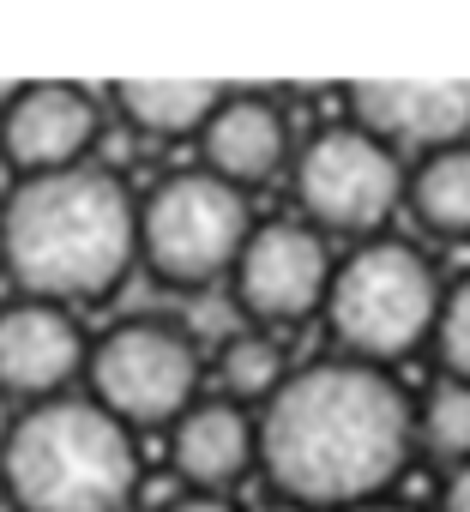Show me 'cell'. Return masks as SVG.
I'll list each match as a JSON object with an SVG mask.
<instances>
[{
	"instance_id": "17",
	"label": "cell",
	"mask_w": 470,
	"mask_h": 512,
	"mask_svg": "<svg viewBox=\"0 0 470 512\" xmlns=\"http://www.w3.org/2000/svg\"><path fill=\"white\" fill-rule=\"evenodd\" d=\"M416 440H422L434 458L470 464V386H464V380H440V386L416 404Z\"/></svg>"
},
{
	"instance_id": "16",
	"label": "cell",
	"mask_w": 470,
	"mask_h": 512,
	"mask_svg": "<svg viewBox=\"0 0 470 512\" xmlns=\"http://www.w3.org/2000/svg\"><path fill=\"white\" fill-rule=\"evenodd\" d=\"M217 374H223L229 404H254V398L272 404L278 386H284V350H278L272 332H229V338H223Z\"/></svg>"
},
{
	"instance_id": "13",
	"label": "cell",
	"mask_w": 470,
	"mask_h": 512,
	"mask_svg": "<svg viewBox=\"0 0 470 512\" xmlns=\"http://www.w3.org/2000/svg\"><path fill=\"white\" fill-rule=\"evenodd\" d=\"M169 452H175V470H181L199 494H217V488H229L235 476L260 458V428L235 410L229 398L187 404V416H181L175 434H169Z\"/></svg>"
},
{
	"instance_id": "2",
	"label": "cell",
	"mask_w": 470,
	"mask_h": 512,
	"mask_svg": "<svg viewBox=\"0 0 470 512\" xmlns=\"http://www.w3.org/2000/svg\"><path fill=\"white\" fill-rule=\"evenodd\" d=\"M139 260V205L109 169L31 175L0 205V266L25 302H103Z\"/></svg>"
},
{
	"instance_id": "4",
	"label": "cell",
	"mask_w": 470,
	"mask_h": 512,
	"mask_svg": "<svg viewBox=\"0 0 470 512\" xmlns=\"http://www.w3.org/2000/svg\"><path fill=\"white\" fill-rule=\"evenodd\" d=\"M440 320V284L434 266L410 241H368L332 272L326 290V326L350 362H398L422 338H434Z\"/></svg>"
},
{
	"instance_id": "10",
	"label": "cell",
	"mask_w": 470,
	"mask_h": 512,
	"mask_svg": "<svg viewBox=\"0 0 470 512\" xmlns=\"http://www.w3.org/2000/svg\"><path fill=\"white\" fill-rule=\"evenodd\" d=\"M350 109L356 127L374 133L380 145H416L422 157L446 145H470V79H440V85L374 79L350 91Z\"/></svg>"
},
{
	"instance_id": "9",
	"label": "cell",
	"mask_w": 470,
	"mask_h": 512,
	"mask_svg": "<svg viewBox=\"0 0 470 512\" xmlns=\"http://www.w3.org/2000/svg\"><path fill=\"white\" fill-rule=\"evenodd\" d=\"M97 97L79 91V85H19L7 115H0V151H7L25 181L31 175H61V169H79L85 151L97 145Z\"/></svg>"
},
{
	"instance_id": "14",
	"label": "cell",
	"mask_w": 470,
	"mask_h": 512,
	"mask_svg": "<svg viewBox=\"0 0 470 512\" xmlns=\"http://www.w3.org/2000/svg\"><path fill=\"white\" fill-rule=\"evenodd\" d=\"M223 97H229L223 85H187V79H139V85H121V91H115L127 127H139V133H151V139L205 133V121L217 115Z\"/></svg>"
},
{
	"instance_id": "8",
	"label": "cell",
	"mask_w": 470,
	"mask_h": 512,
	"mask_svg": "<svg viewBox=\"0 0 470 512\" xmlns=\"http://www.w3.org/2000/svg\"><path fill=\"white\" fill-rule=\"evenodd\" d=\"M332 290V260H326V235L314 223L278 217L260 223L235 260V302L266 326H290L326 308Z\"/></svg>"
},
{
	"instance_id": "6",
	"label": "cell",
	"mask_w": 470,
	"mask_h": 512,
	"mask_svg": "<svg viewBox=\"0 0 470 512\" xmlns=\"http://www.w3.org/2000/svg\"><path fill=\"white\" fill-rule=\"evenodd\" d=\"M91 392L97 404L115 416V422H139V428H157V422H181L187 416V398L199 386V350L187 332L163 326V320H127L115 326L91 356Z\"/></svg>"
},
{
	"instance_id": "18",
	"label": "cell",
	"mask_w": 470,
	"mask_h": 512,
	"mask_svg": "<svg viewBox=\"0 0 470 512\" xmlns=\"http://www.w3.org/2000/svg\"><path fill=\"white\" fill-rule=\"evenodd\" d=\"M434 350H440V368H446V380H464V386H470V278H458V284L440 296Z\"/></svg>"
},
{
	"instance_id": "22",
	"label": "cell",
	"mask_w": 470,
	"mask_h": 512,
	"mask_svg": "<svg viewBox=\"0 0 470 512\" xmlns=\"http://www.w3.org/2000/svg\"><path fill=\"white\" fill-rule=\"evenodd\" d=\"M13 91H19V85H7V79H0V115H7V103H13Z\"/></svg>"
},
{
	"instance_id": "3",
	"label": "cell",
	"mask_w": 470,
	"mask_h": 512,
	"mask_svg": "<svg viewBox=\"0 0 470 512\" xmlns=\"http://www.w3.org/2000/svg\"><path fill=\"white\" fill-rule=\"evenodd\" d=\"M0 482L19 512H121L139 488L133 428L97 398L31 404L0 446Z\"/></svg>"
},
{
	"instance_id": "23",
	"label": "cell",
	"mask_w": 470,
	"mask_h": 512,
	"mask_svg": "<svg viewBox=\"0 0 470 512\" xmlns=\"http://www.w3.org/2000/svg\"><path fill=\"white\" fill-rule=\"evenodd\" d=\"M356 512H404V506H356Z\"/></svg>"
},
{
	"instance_id": "1",
	"label": "cell",
	"mask_w": 470,
	"mask_h": 512,
	"mask_svg": "<svg viewBox=\"0 0 470 512\" xmlns=\"http://www.w3.org/2000/svg\"><path fill=\"white\" fill-rule=\"evenodd\" d=\"M416 410L368 362H314L284 374L260 416V464L272 488L314 512L374 506L410 464Z\"/></svg>"
},
{
	"instance_id": "5",
	"label": "cell",
	"mask_w": 470,
	"mask_h": 512,
	"mask_svg": "<svg viewBox=\"0 0 470 512\" xmlns=\"http://www.w3.org/2000/svg\"><path fill=\"white\" fill-rule=\"evenodd\" d=\"M248 235V193L217 181L211 169H181L157 181L151 199L139 205V260L169 290H205L223 272H235Z\"/></svg>"
},
{
	"instance_id": "7",
	"label": "cell",
	"mask_w": 470,
	"mask_h": 512,
	"mask_svg": "<svg viewBox=\"0 0 470 512\" xmlns=\"http://www.w3.org/2000/svg\"><path fill=\"white\" fill-rule=\"evenodd\" d=\"M296 199L314 217V229H338V235H368L392 217V205L404 199V169L398 151L380 145L374 133L350 127H326L302 145L296 157Z\"/></svg>"
},
{
	"instance_id": "11",
	"label": "cell",
	"mask_w": 470,
	"mask_h": 512,
	"mask_svg": "<svg viewBox=\"0 0 470 512\" xmlns=\"http://www.w3.org/2000/svg\"><path fill=\"white\" fill-rule=\"evenodd\" d=\"M85 368V332L55 302H13L0 308V398L49 404Z\"/></svg>"
},
{
	"instance_id": "12",
	"label": "cell",
	"mask_w": 470,
	"mask_h": 512,
	"mask_svg": "<svg viewBox=\"0 0 470 512\" xmlns=\"http://www.w3.org/2000/svg\"><path fill=\"white\" fill-rule=\"evenodd\" d=\"M199 145H205V169L217 181H229V187L248 193V187H260V181L278 175V163L290 151V133H284V115H278L272 97H260V91H229L217 103V115L205 121Z\"/></svg>"
},
{
	"instance_id": "21",
	"label": "cell",
	"mask_w": 470,
	"mask_h": 512,
	"mask_svg": "<svg viewBox=\"0 0 470 512\" xmlns=\"http://www.w3.org/2000/svg\"><path fill=\"white\" fill-rule=\"evenodd\" d=\"M13 422H19V416L7 410V398H0V446H7V434H13Z\"/></svg>"
},
{
	"instance_id": "19",
	"label": "cell",
	"mask_w": 470,
	"mask_h": 512,
	"mask_svg": "<svg viewBox=\"0 0 470 512\" xmlns=\"http://www.w3.org/2000/svg\"><path fill=\"white\" fill-rule=\"evenodd\" d=\"M440 512H470V464L452 470V482H446V494H440Z\"/></svg>"
},
{
	"instance_id": "20",
	"label": "cell",
	"mask_w": 470,
	"mask_h": 512,
	"mask_svg": "<svg viewBox=\"0 0 470 512\" xmlns=\"http://www.w3.org/2000/svg\"><path fill=\"white\" fill-rule=\"evenodd\" d=\"M163 512H235V500H223V494H181Z\"/></svg>"
},
{
	"instance_id": "15",
	"label": "cell",
	"mask_w": 470,
	"mask_h": 512,
	"mask_svg": "<svg viewBox=\"0 0 470 512\" xmlns=\"http://www.w3.org/2000/svg\"><path fill=\"white\" fill-rule=\"evenodd\" d=\"M404 199H410L422 229H434L446 241H464L470 235V145L428 151L404 175Z\"/></svg>"
}]
</instances>
